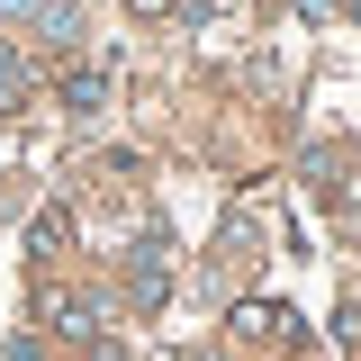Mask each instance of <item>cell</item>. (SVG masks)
Wrapping results in <instances>:
<instances>
[{
    "mask_svg": "<svg viewBox=\"0 0 361 361\" xmlns=\"http://www.w3.org/2000/svg\"><path fill=\"white\" fill-rule=\"evenodd\" d=\"M27 99V63H18V45H0V118Z\"/></svg>",
    "mask_w": 361,
    "mask_h": 361,
    "instance_id": "cell-5",
    "label": "cell"
},
{
    "mask_svg": "<svg viewBox=\"0 0 361 361\" xmlns=\"http://www.w3.org/2000/svg\"><path fill=\"white\" fill-rule=\"evenodd\" d=\"M45 316H54V334H73V343H90V334H99V316H90V298H63V289L45 298Z\"/></svg>",
    "mask_w": 361,
    "mask_h": 361,
    "instance_id": "cell-2",
    "label": "cell"
},
{
    "mask_svg": "<svg viewBox=\"0 0 361 361\" xmlns=\"http://www.w3.org/2000/svg\"><path fill=\"white\" fill-rule=\"evenodd\" d=\"M353 18H361V0H353Z\"/></svg>",
    "mask_w": 361,
    "mask_h": 361,
    "instance_id": "cell-8",
    "label": "cell"
},
{
    "mask_svg": "<svg viewBox=\"0 0 361 361\" xmlns=\"http://www.w3.org/2000/svg\"><path fill=\"white\" fill-rule=\"evenodd\" d=\"M235 325H244V334H271V343H298V316L289 307H244Z\"/></svg>",
    "mask_w": 361,
    "mask_h": 361,
    "instance_id": "cell-4",
    "label": "cell"
},
{
    "mask_svg": "<svg viewBox=\"0 0 361 361\" xmlns=\"http://www.w3.org/2000/svg\"><path fill=\"white\" fill-rule=\"evenodd\" d=\"M27 18L45 27V45H73V37H82V9H73V0H37Z\"/></svg>",
    "mask_w": 361,
    "mask_h": 361,
    "instance_id": "cell-3",
    "label": "cell"
},
{
    "mask_svg": "<svg viewBox=\"0 0 361 361\" xmlns=\"http://www.w3.org/2000/svg\"><path fill=\"white\" fill-rule=\"evenodd\" d=\"M127 9L135 18H172V0H127Z\"/></svg>",
    "mask_w": 361,
    "mask_h": 361,
    "instance_id": "cell-7",
    "label": "cell"
},
{
    "mask_svg": "<svg viewBox=\"0 0 361 361\" xmlns=\"http://www.w3.org/2000/svg\"><path fill=\"white\" fill-rule=\"evenodd\" d=\"M63 235H73V217H63V208H45V217L27 226V244H37V253H63Z\"/></svg>",
    "mask_w": 361,
    "mask_h": 361,
    "instance_id": "cell-6",
    "label": "cell"
},
{
    "mask_svg": "<svg viewBox=\"0 0 361 361\" xmlns=\"http://www.w3.org/2000/svg\"><path fill=\"white\" fill-rule=\"evenodd\" d=\"M99 99H109V73H99V63H73V73H63V109H73V118H90Z\"/></svg>",
    "mask_w": 361,
    "mask_h": 361,
    "instance_id": "cell-1",
    "label": "cell"
}]
</instances>
